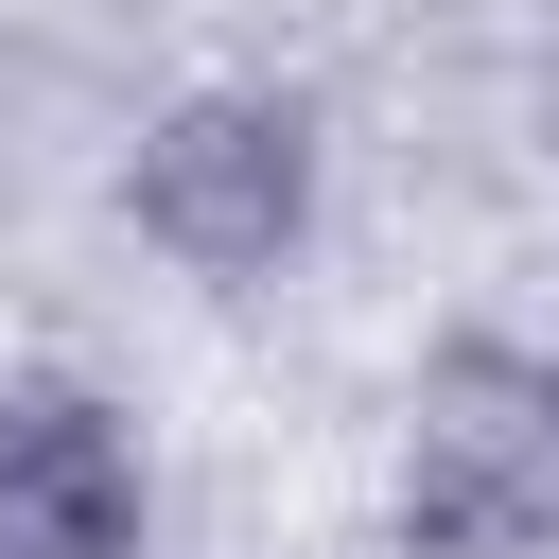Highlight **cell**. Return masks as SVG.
Masks as SVG:
<instances>
[{"mask_svg":"<svg viewBox=\"0 0 559 559\" xmlns=\"http://www.w3.org/2000/svg\"><path fill=\"white\" fill-rule=\"evenodd\" d=\"M314 192H332V140L297 87H175L122 122V227L175 262V280H280L314 245Z\"/></svg>","mask_w":559,"mask_h":559,"instance_id":"cell-1","label":"cell"},{"mask_svg":"<svg viewBox=\"0 0 559 559\" xmlns=\"http://www.w3.org/2000/svg\"><path fill=\"white\" fill-rule=\"evenodd\" d=\"M0 559H157V489L105 402L70 384L0 402Z\"/></svg>","mask_w":559,"mask_h":559,"instance_id":"cell-3","label":"cell"},{"mask_svg":"<svg viewBox=\"0 0 559 559\" xmlns=\"http://www.w3.org/2000/svg\"><path fill=\"white\" fill-rule=\"evenodd\" d=\"M542 437H559V349H524V332H437V349L402 367V507H419L437 542H472Z\"/></svg>","mask_w":559,"mask_h":559,"instance_id":"cell-2","label":"cell"},{"mask_svg":"<svg viewBox=\"0 0 559 559\" xmlns=\"http://www.w3.org/2000/svg\"><path fill=\"white\" fill-rule=\"evenodd\" d=\"M472 542H507V559H559V437H542V454L507 472V507H489Z\"/></svg>","mask_w":559,"mask_h":559,"instance_id":"cell-4","label":"cell"}]
</instances>
